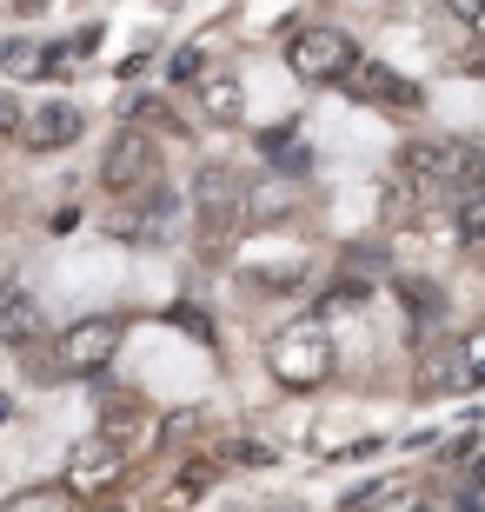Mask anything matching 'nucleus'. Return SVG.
Segmentation results:
<instances>
[{"instance_id": "16", "label": "nucleus", "mask_w": 485, "mask_h": 512, "mask_svg": "<svg viewBox=\"0 0 485 512\" xmlns=\"http://www.w3.org/2000/svg\"><path fill=\"white\" fill-rule=\"evenodd\" d=\"M173 74H180V80H206V74H200V47H187V54L173 60Z\"/></svg>"}, {"instance_id": "7", "label": "nucleus", "mask_w": 485, "mask_h": 512, "mask_svg": "<svg viewBox=\"0 0 485 512\" xmlns=\"http://www.w3.org/2000/svg\"><path fill=\"white\" fill-rule=\"evenodd\" d=\"M346 94H353L359 107H386V114H412V107H426L419 80L392 74L386 60H359L353 74H346Z\"/></svg>"}, {"instance_id": "8", "label": "nucleus", "mask_w": 485, "mask_h": 512, "mask_svg": "<svg viewBox=\"0 0 485 512\" xmlns=\"http://www.w3.org/2000/svg\"><path fill=\"white\" fill-rule=\"evenodd\" d=\"M120 473H127V453L107 433H94L67 453V473L60 479H67V493H107V486H120Z\"/></svg>"}, {"instance_id": "2", "label": "nucleus", "mask_w": 485, "mask_h": 512, "mask_svg": "<svg viewBox=\"0 0 485 512\" xmlns=\"http://www.w3.org/2000/svg\"><path fill=\"white\" fill-rule=\"evenodd\" d=\"M399 173L419 187H485V140H406L399 147Z\"/></svg>"}, {"instance_id": "10", "label": "nucleus", "mask_w": 485, "mask_h": 512, "mask_svg": "<svg viewBox=\"0 0 485 512\" xmlns=\"http://www.w3.org/2000/svg\"><path fill=\"white\" fill-rule=\"evenodd\" d=\"M40 333H47V313H40V300H34L20 280H7V286H0V346H34Z\"/></svg>"}, {"instance_id": "3", "label": "nucleus", "mask_w": 485, "mask_h": 512, "mask_svg": "<svg viewBox=\"0 0 485 512\" xmlns=\"http://www.w3.org/2000/svg\"><path fill=\"white\" fill-rule=\"evenodd\" d=\"M266 366H273V380L293 386V393H306V386H326L333 380V340H326V326H286V333H273V346H266Z\"/></svg>"}, {"instance_id": "18", "label": "nucleus", "mask_w": 485, "mask_h": 512, "mask_svg": "<svg viewBox=\"0 0 485 512\" xmlns=\"http://www.w3.org/2000/svg\"><path fill=\"white\" fill-rule=\"evenodd\" d=\"M446 7H452V14H466V20H479V14H485V0H446Z\"/></svg>"}, {"instance_id": "14", "label": "nucleus", "mask_w": 485, "mask_h": 512, "mask_svg": "<svg viewBox=\"0 0 485 512\" xmlns=\"http://www.w3.org/2000/svg\"><path fill=\"white\" fill-rule=\"evenodd\" d=\"M459 233H466V240H485V187L459 193Z\"/></svg>"}, {"instance_id": "19", "label": "nucleus", "mask_w": 485, "mask_h": 512, "mask_svg": "<svg viewBox=\"0 0 485 512\" xmlns=\"http://www.w3.org/2000/svg\"><path fill=\"white\" fill-rule=\"evenodd\" d=\"M472 27H479V34H485V14H479V20H472Z\"/></svg>"}, {"instance_id": "6", "label": "nucleus", "mask_w": 485, "mask_h": 512, "mask_svg": "<svg viewBox=\"0 0 485 512\" xmlns=\"http://www.w3.org/2000/svg\"><path fill=\"white\" fill-rule=\"evenodd\" d=\"M286 60H293V74L313 80V87H346V74L359 67V47H353L346 27H306V34H293Z\"/></svg>"}, {"instance_id": "17", "label": "nucleus", "mask_w": 485, "mask_h": 512, "mask_svg": "<svg viewBox=\"0 0 485 512\" xmlns=\"http://www.w3.org/2000/svg\"><path fill=\"white\" fill-rule=\"evenodd\" d=\"M466 512H485V466L472 473V486H466Z\"/></svg>"}, {"instance_id": "13", "label": "nucleus", "mask_w": 485, "mask_h": 512, "mask_svg": "<svg viewBox=\"0 0 485 512\" xmlns=\"http://www.w3.org/2000/svg\"><path fill=\"white\" fill-rule=\"evenodd\" d=\"M0 512H74V493H67V479H54V486H27V493H14Z\"/></svg>"}, {"instance_id": "4", "label": "nucleus", "mask_w": 485, "mask_h": 512, "mask_svg": "<svg viewBox=\"0 0 485 512\" xmlns=\"http://www.w3.org/2000/svg\"><path fill=\"white\" fill-rule=\"evenodd\" d=\"M120 333H127V326L113 320V313H100V320H74L54 340V380H94V373H107L113 353H120Z\"/></svg>"}, {"instance_id": "9", "label": "nucleus", "mask_w": 485, "mask_h": 512, "mask_svg": "<svg viewBox=\"0 0 485 512\" xmlns=\"http://www.w3.org/2000/svg\"><path fill=\"white\" fill-rule=\"evenodd\" d=\"M80 107L74 100H40V107H27V120H20V140L34 153H60V147H74L80 140Z\"/></svg>"}, {"instance_id": "15", "label": "nucleus", "mask_w": 485, "mask_h": 512, "mask_svg": "<svg viewBox=\"0 0 485 512\" xmlns=\"http://www.w3.org/2000/svg\"><path fill=\"white\" fill-rule=\"evenodd\" d=\"M0 67H7V74H40V60H34L27 40H7V47H0Z\"/></svg>"}, {"instance_id": "12", "label": "nucleus", "mask_w": 485, "mask_h": 512, "mask_svg": "<svg viewBox=\"0 0 485 512\" xmlns=\"http://www.w3.org/2000/svg\"><path fill=\"white\" fill-rule=\"evenodd\" d=\"M200 114L213 120V127H240L246 120V87L233 74H206L200 80Z\"/></svg>"}, {"instance_id": "11", "label": "nucleus", "mask_w": 485, "mask_h": 512, "mask_svg": "<svg viewBox=\"0 0 485 512\" xmlns=\"http://www.w3.org/2000/svg\"><path fill=\"white\" fill-rule=\"evenodd\" d=\"M432 393H459V386H485V326L479 333H466V340L452 346L446 360L432 366Z\"/></svg>"}, {"instance_id": "1", "label": "nucleus", "mask_w": 485, "mask_h": 512, "mask_svg": "<svg viewBox=\"0 0 485 512\" xmlns=\"http://www.w3.org/2000/svg\"><path fill=\"white\" fill-rule=\"evenodd\" d=\"M253 220V187H246V173L233 167H200V187H193V233H200V247H233Z\"/></svg>"}, {"instance_id": "5", "label": "nucleus", "mask_w": 485, "mask_h": 512, "mask_svg": "<svg viewBox=\"0 0 485 512\" xmlns=\"http://www.w3.org/2000/svg\"><path fill=\"white\" fill-rule=\"evenodd\" d=\"M100 187L120 193V200L153 193L160 187V140H153L147 127H120L113 147H107V160H100Z\"/></svg>"}]
</instances>
